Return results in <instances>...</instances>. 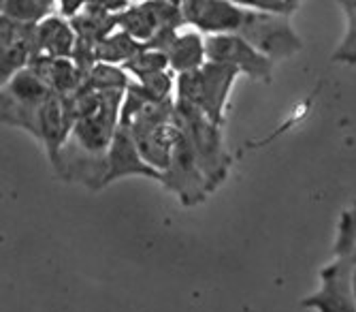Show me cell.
<instances>
[{
  "instance_id": "cell-1",
  "label": "cell",
  "mask_w": 356,
  "mask_h": 312,
  "mask_svg": "<svg viewBox=\"0 0 356 312\" xmlns=\"http://www.w3.org/2000/svg\"><path fill=\"white\" fill-rule=\"evenodd\" d=\"M126 92L79 90L73 97L75 129L62 148L56 173L67 182L99 191L105 186L109 150L120 129V109Z\"/></svg>"
},
{
  "instance_id": "cell-2",
  "label": "cell",
  "mask_w": 356,
  "mask_h": 312,
  "mask_svg": "<svg viewBox=\"0 0 356 312\" xmlns=\"http://www.w3.org/2000/svg\"><path fill=\"white\" fill-rule=\"evenodd\" d=\"M173 124L188 139L194 156H197V163L213 193L226 180L231 169V154L224 148L222 127L213 124L199 107L188 105L177 99H175Z\"/></svg>"
},
{
  "instance_id": "cell-3",
  "label": "cell",
  "mask_w": 356,
  "mask_h": 312,
  "mask_svg": "<svg viewBox=\"0 0 356 312\" xmlns=\"http://www.w3.org/2000/svg\"><path fill=\"white\" fill-rule=\"evenodd\" d=\"M241 73L237 69L207 62L199 71L177 75L175 99L199 107L213 124L222 127L231 90Z\"/></svg>"
},
{
  "instance_id": "cell-4",
  "label": "cell",
  "mask_w": 356,
  "mask_h": 312,
  "mask_svg": "<svg viewBox=\"0 0 356 312\" xmlns=\"http://www.w3.org/2000/svg\"><path fill=\"white\" fill-rule=\"evenodd\" d=\"M335 259L322 267L320 287L301 302L316 312H356V251L335 240Z\"/></svg>"
},
{
  "instance_id": "cell-5",
  "label": "cell",
  "mask_w": 356,
  "mask_h": 312,
  "mask_svg": "<svg viewBox=\"0 0 356 312\" xmlns=\"http://www.w3.org/2000/svg\"><path fill=\"white\" fill-rule=\"evenodd\" d=\"M49 95L51 92L41 81V77L35 71L24 69L13 79L3 84V90H0V118H3V124L39 137V111Z\"/></svg>"
},
{
  "instance_id": "cell-6",
  "label": "cell",
  "mask_w": 356,
  "mask_h": 312,
  "mask_svg": "<svg viewBox=\"0 0 356 312\" xmlns=\"http://www.w3.org/2000/svg\"><path fill=\"white\" fill-rule=\"evenodd\" d=\"M243 9H245V15H243L237 37L245 39L254 49L271 58L273 62L282 58H290L297 52H301L303 43L293 30V26H290L288 17L269 15V13L254 11L248 7Z\"/></svg>"
},
{
  "instance_id": "cell-7",
  "label": "cell",
  "mask_w": 356,
  "mask_h": 312,
  "mask_svg": "<svg viewBox=\"0 0 356 312\" xmlns=\"http://www.w3.org/2000/svg\"><path fill=\"white\" fill-rule=\"evenodd\" d=\"M160 184L169 189L171 193L177 195V199L184 205H197L207 199L211 193L207 178L203 176L197 156H194L188 139L184 133L175 127V146H173V156H171V165L163 173Z\"/></svg>"
},
{
  "instance_id": "cell-8",
  "label": "cell",
  "mask_w": 356,
  "mask_h": 312,
  "mask_svg": "<svg viewBox=\"0 0 356 312\" xmlns=\"http://www.w3.org/2000/svg\"><path fill=\"white\" fill-rule=\"evenodd\" d=\"M207 62L237 69L254 81L269 84L273 75V60L254 49L245 39L237 35H213L205 37Z\"/></svg>"
},
{
  "instance_id": "cell-9",
  "label": "cell",
  "mask_w": 356,
  "mask_h": 312,
  "mask_svg": "<svg viewBox=\"0 0 356 312\" xmlns=\"http://www.w3.org/2000/svg\"><path fill=\"white\" fill-rule=\"evenodd\" d=\"M184 20L205 37L237 35L245 9L233 0H181Z\"/></svg>"
},
{
  "instance_id": "cell-10",
  "label": "cell",
  "mask_w": 356,
  "mask_h": 312,
  "mask_svg": "<svg viewBox=\"0 0 356 312\" xmlns=\"http://www.w3.org/2000/svg\"><path fill=\"white\" fill-rule=\"evenodd\" d=\"M75 105L73 97H60L49 95V99L43 103L39 111V141L45 146V152L49 156V163L56 167L60 161L62 148L67 146L73 129H75Z\"/></svg>"
},
{
  "instance_id": "cell-11",
  "label": "cell",
  "mask_w": 356,
  "mask_h": 312,
  "mask_svg": "<svg viewBox=\"0 0 356 312\" xmlns=\"http://www.w3.org/2000/svg\"><path fill=\"white\" fill-rule=\"evenodd\" d=\"M35 30L28 26L0 15V81L7 84L17 73L30 67L35 58Z\"/></svg>"
},
{
  "instance_id": "cell-12",
  "label": "cell",
  "mask_w": 356,
  "mask_h": 312,
  "mask_svg": "<svg viewBox=\"0 0 356 312\" xmlns=\"http://www.w3.org/2000/svg\"><path fill=\"white\" fill-rule=\"evenodd\" d=\"M126 176H143V178H152L158 182L163 180V173L145 163L143 154H141L137 141L133 139L131 131L120 127L113 137L111 150H109V169H107L105 186L120 178H126Z\"/></svg>"
},
{
  "instance_id": "cell-13",
  "label": "cell",
  "mask_w": 356,
  "mask_h": 312,
  "mask_svg": "<svg viewBox=\"0 0 356 312\" xmlns=\"http://www.w3.org/2000/svg\"><path fill=\"white\" fill-rule=\"evenodd\" d=\"M77 43L79 37L73 24L54 13L35 30V58H73Z\"/></svg>"
},
{
  "instance_id": "cell-14",
  "label": "cell",
  "mask_w": 356,
  "mask_h": 312,
  "mask_svg": "<svg viewBox=\"0 0 356 312\" xmlns=\"http://www.w3.org/2000/svg\"><path fill=\"white\" fill-rule=\"evenodd\" d=\"M28 69L41 77L49 92L60 97L71 99L83 86V73L73 58H35Z\"/></svg>"
},
{
  "instance_id": "cell-15",
  "label": "cell",
  "mask_w": 356,
  "mask_h": 312,
  "mask_svg": "<svg viewBox=\"0 0 356 312\" xmlns=\"http://www.w3.org/2000/svg\"><path fill=\"white\" fill-rule=\"evenodd\" d=\"M171 71L175 75L199 71L207 65V49H205V37L197 30L179 33L173 45L167 52Z\"/></svg>"
},
{
  "instance_id": "cell-16",
  "label": "cell",
  "mask_w": 356,
  "mask_h": 312,
  "mask_svg": "<svg viewBox=\"0 0 356 312\" xmlns=\"http://www.w3.org/2000/svg\"><path fill=\"white\" fill-rule=\"evenodd\" d=\"M143 43L135 41L131 35L115 30L109 37H105L101 43H96L94 56L96 62H103V65H113V67H124L128 60H133L139 52H143Z\"/></svg>"
},
{
  "instance_id": "cell-17",
  "label": "cell",
  "mask_w": 356,
  "mask_h": 312,
  "mask_svg": "<svg viewBox=\"0 0 356 312\" xmlns=\"http://www.w3.org/2000/svg\"><path fill=\"white\" fill-rule=\"evenodd\" d=\"M56 11L58 3H54V0H5L0 5V15L28 26H39Z\"/></svg>"
},
{
  "instance_id": "cell-18",
  "label": "cell",
  "mask_w": 356,
  "mask_h": 312,
  "mask_svg": "<svg viewBox=\"0 0 356 312\" xmlns=\"http://www.w3.org/2000/svg\"><path fill=\"white\" fill-rule=\"evenodd\" d=\"M133 84V77L128 75L122 67L113 65H96L86 73L81 90H94V92H126Z\"/></svg>"
},
{
  "instance_id": "cell-19",
  "label": "cell",
  "mask_w": 356,
  "mask_h": 312,
  "mask_svg": "<svg viewBox=\"0 0 356 312\" xmlns=\"http://www.w3.org/2000/svg\"><path fill=\"white\" fill-rule=\"evenodd\" d=\"M122 69L133 79H145V77H152L158 73L171 71V65H169L167 54L143 47V52H139L133 60H128Z\"/></svg>"
},
{
  "instance_id": "cell-20",
  "label": "cell",
  "mask_w": 356,
  "mask_h": 312,
  "mask_svg": "<svg viewBox=\"0 0 356 312\" xmlns=\"http://www.w3.org/2000/svg\"><path fill=\"white\" fill-rule=\"evenodd\" d=\"M237 3L241 7L263 11L269 15H280V17H290L299 9V3H295V0H237Z\"/></svg>"
},
{
  "instance_id": "cell-21",
  "label": "cell",
  "mask_w": 356,
  "mask_h": 312,
  "mask_svg": "<svg viewBox=\"0 0 356 312\" xmlns=\"http://www.w3.org/2000/svg\"><path fill=\"white\" fill-rule=\"evenodd\" d=\"M348 15V37L343 39L339 52L335 54V60H348L356 62V3H341Z\"/></svg>"
},
{
  "instance_id": "cell-22",
  "label": "cell",
  "mask_w": 356,
  "mask_h": 312,
  "mask_svg": "<svg viewBox=\"0 0 356 312\" xmlns=\"http://www.w3.org/2000/svg\"><path fill=\"white\" fill-rule=\"evenodd\" d=\"M337 242H343L356 251V208L346 210L341 214L339 229H337Z\"/></svg>"
},
{
  "instance_id": "cell-23",
  "label": "cell",
  "mask_w": 356,
  "mask_h": 312,
  "mask_svg": "<svg viewBox=\"0 0 356 312\" xmlns=\"http://www.w3.org/2000/svg\"><path fill=\"white\" fill-rule=\"evenodd\" d=\"M83 9H86V3H83V0H60L56 13H58L60 17H64V20L73 22L75 17L81 15Z\"/></svg>"
}]
</instances>
